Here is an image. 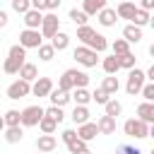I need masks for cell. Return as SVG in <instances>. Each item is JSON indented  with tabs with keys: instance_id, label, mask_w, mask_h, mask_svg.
<instances>
[{
	"instance_id": "23",
	"label": "cell",
	"mask_w": 154,
	"mask_h": 154,
	"mask_svg": "<svg viewBox=\"0 0 154 154\" xmlns=\"http://www.w3.org/2000/svg\"><path fill=\"white\" fill-rule=\"evenodd\" d=\"M19 79H26V82H36L38 79V70L34 63H26L22 70H19Z\"/></svg>"
},
{
	"instance_id": "55",
	"label": "cell",
	"mask_w": 154,
	"mask_h": 154,
	"mask_svg": "<svg viewBox=\"0 0 154 154\" xmlns=\"http://www.w3.org/2000/svg\"><path fill=\"white\" fill-rule=\"evenodd\" d=\"M149 154H154V149H152V152H149Z\"/></svg>"
},
{
	"instance_id": "38",
	"label": "cell",
	"mask_w": 154,
	"mask_h": 154,
	"mask_svg": "<svg viewBox=\"0 0 154 154\" xmlns=\"http://www.w3.org/2000/svg\"><path fill=\"white\" fill-rule=\"evenodd\" d=\"M91 96H94V101H96V103H101V106H106V103L111 101V94H108V91H106L103 87H99V89H96V91H94Z\"/></svg>"
},
{
	"instance_id": "54",
	"label": "cell",
	"mask_w": 154,
	"mask_h": 154,
	"mask_svg": "<svg viewBox=\"0 0 154 154\" xmlns=\"http://www.w3.org/2000/svg\"><path fill=\"white\" fill-rule=\"evenodd\" d=\"M79 154H91V152H89V149H84V152H79Z\"/></svg>"
},
{
	"instance_id": "20",
	"label": "cell",
	"mask_w": 154,
	"mask_h": 154,
	"mask_svg": "<svg viewBox=\"0 0 154 154\" xmlns=\"http://www.w3.org/2000/svg\"><path fill=\"white\" fill-rule=\"evenodd\" d=\"M96 123H99L101 135H113V132H116V118H113V116H106V113H103Z\"/></svg>"
},
{
	"instance_id": "42",
	"label": "cell",
	"mask_w": 154,
	"mask_h": 154,
	"mask_svg": "<svg viewBox=\"0 0 154 154\" xmlns=\"http://www.w3.org/2000/svg\"><path fill=\"white\" fill-rule=\"evenodd\" d=\"M79 140V135H77V130H63V142L70 147L72 142H77Z\"/></svg>"
},
{
	"instance_id": "5",
	"label": "cell",
	"mask_w": 154,
	"mask_h": 154,
	"mask_svg": "<svg viewBox=\"0 0 154 154\" xmlns=\"http://www.w3.org/2000/svg\"><path fill=\"white\" fill-rule=\"evenodd\" d=\"M31 91H34V84H31V82H26V79H14V82L7 87V99L17 101V99L29 96Z\"/></svg>"
},
{
	"instance_id": "14",
	"label": "cell",
	"mask_w": 154,
	"mask_h": 154,
	"mask_svg": "<svg viewBox=\"0 0 154 154\" xmlns=\"http://www.w3.org/2000/svg\"><path fill=\"white\" fill-rule=\"evenodd\" d=\"M137 118L144 120V123H149V125H154V103L152 101H142L137 106Z\"/></svg>"
},
{
	"instance_id": "8",
	"label": "cell",
	"mask_w": 154,
	"mask_h": 154,
	"mask_svg": "<svg viewBox=\"0 0 154 154\" xmlns=\"http://www.w3.org/2000/svg\"><path fill=\"white\" fill-rule=\"evenodd\" d=\"M58 26H60V19H58L53 12H48V14L43 17V24H41V34H43V38H51V41H53V36L60 31Z\"/></svg>"
},
{
	"instance_id": "37",
	"label": "cell",
	"mask_w": 154,
	"mask_h": 154,
	"mask_svg": "<svg viewBox=\"0 0 154 154\" xmlns=\"http://www.w3.org/2000/svg\"><path fill=\"white\" fill-rule=\"evenodd\" d=\"M12 10L19 12V14H26V12L34 10V7H31V0H12Z\"/></svg>"
},
{
	"instance_id": "36",
	"label": "cell",
	"mask_w": 154,
	"mask_h": 154,
	"mask_svg": "<svg viewBox=\"0 0 154 154\" xmlns=\"http://www.w3.org/2000/svg\"><path fill=\"white\" fill-rule=\"evenodd\" d=\"M149 19H152V14L147 12V10H137L135 12V19H132V24H137V26H144V24H149Z\"/></svg>"
},
{
	"instance_id": "13",
	"label": "cell",
	"mask_w": 154,
	"mask_h": 154,
	"mask_svg": "<svg viewBox=\"0 0 154 154\" xmlns=\"http://www.w3.org/2000/svg\"><path fill=\"white\" fill-rule=\"evenodd\" d=\"M96 19H99L101 26H116V22H118V10L106 7V10H101V12L96 14Z\"/></svg>"
},
{
	"instance_id": "7",
	"label": "cell",
	"mask_w": 154,
	"mask_h": 154,
	"mask_svg": "<svg viewBox=\"0 0 154 154\" xmlns=\"http://www.w3.org/2000/svg\"><path fill=\"white\" fill-rule=\"evenodd\" d=\"M43 116H46V111H43L41 106H26V108L22 111V125H24V128H34V125H41Z\"/></svg>"
},
{
	"instance_id": "15",
	"label": "cell",
	"mask_w": 154,
	"mask_h": 154,
	"mask_svg": "<svg viewBox=\"0 0 154 154\" xmlns=\"http://www.w3.org/2000/svg\"><path fill=\"white\" fill-rule=\"evenodd\" d=\"M123 38H125L128 43H140V41H142V26L128 24V26L123 29Z\"/></svg>"
},
{
	"instance_id": "31",
	"label": "cell",
	"mask_w": 154,
	"mask_h": 154,
	"mask_svg": "<svg viewBox=\"0 0 154 154\" xmlns=\"http://www.w3.org/2000/svg\"><path fill=\"white\" fill-rule=\"evenodd\" d=\"M111 51H113V55H125V53H130V43L125 38H116L111 43Z\"/></svg>"
},
{
	"instance_id": "41",
	"label": "cell",
	"mask_w": 154,
	"mask_h": 154,
	"mask_svg": "<svg viewBox=\"0 0 154 154\" xmlns=\"http://www.w3.org/2000/svg\"><path fill=\"white\" fill-rule=\"evenodd\" d=\"M46 116H51V118L58 120V123H63V118H65V113H63L60 106H51V108H46Z\"/></svg>"
},
{
	"instance_id": "40",
	"label": "cell",
	"mask_w": 154,
	"mask_h": 154,
	"mask_svg": "<svg viewBox=\"0 0 154 154\" xmlns=\"http://www.w3.org/2000/svg\"><path fill=\"white\" fill-rule=\"evenodd\" d=\"M75 82H77V89H84L89 84V75L82 72V70H75Z\"/></svg>"
},
{
	"instance_id": "26",
	"label": "cell",
	"mask_w": 154,
	"mask_h": 154,
	"mask_svg": "<svg viewBox=\"0 0 154 154\" xmlns=\"http://www.w3.org/2000/svg\"><path fill=\"white\" fill-rule=\"evenodd\" d=\"M87 48H91V51H96V53H103V51L108 48V41H106V36H103V34H96V36L87 43Z\"/></svg>"
},
{
	"instance_id": "47",
	"label": "cell",
	"mask_w": 154,
	"mask_h": 154,
	"mask_svg": "<svg viewBox=\"0 0 154 154\" xmlns=\"http://www.w3.org/2000/svg\"><path fill=\"white\" fill-rule=\"evenodd\" d=\"M140 7L149 12V10H154V0H142V2H140Z\"/></svg>"
},
{
	"instance_id": "33",
	"label": "cell",
	"mask_w": 154,
	"mask_h": 154,
	"mask_svg": "<svg viewBox=\"0 0 154 154\" xmlns=\"http://www.w3.org/2000/svg\"><path fill=\"white\" fill-rule=\"evenodd\" d=\"M38 128H41V132H43V135H53V132H55V128H58V120H53L51 116H43V120H41V125H38Z\"/></svg>"
},
{
	"instance_id": "43",
	"label": "cell",
	"mask_w": 154,
	"mask_h": 154,
	"mask_svg": "<svg viewBox=\"0 0 154 154\" xmlns=\"http://www.w3.org/2000/svg\"><path fill=\"white\" fill-rule=\"evenodd\" d=\"M67 149H70V154H79V152H84V149H89V147H87L84 140H77V142H72Z\"/></svg>"
},
{
	"instance_id": "4",
	"label": "cell",
	"mask_w": 154,
	"mask_h": 154,
	"mask_svg": "<svg viewBox=\"0 0 154 154\" xmlns=\"http://www.w3.org/2000/svg\"><path fill=\"white\" fill-rule=\"evenodd\" d=\"M72 58L79 65H84V67H96V63H99V53L91 51V48H87V46H77L72 51Z\"/></svg>"
},
{
	"instance_id": "18",
	"label": "cell",
	"mask_w": 154,
	"mask_h": 154,
	"mask_svg": "<svg viewBox=\"0 0 154 154\" xmlns=\"http://www.w3.org/2000/svg\"><path fill=\"white\" fill-rule=\"evenodd\" d=\"M140 7H135V2H130V0H123L120 5H118V17L120 19H135V12H137Z\"/></svg>"
},
{
	"instance_id": "3",
	"label": "cell",
	"mask_w": 154,
	"mask_h": 154,
	"mask_svg": "<svg viewBox=\"0 0 154 154\" xmlns=\"http://www.w3.org/2000/svg\"><path fill=\"white\" fill-rule=\"evenodd\" d=\"M123 130H125L128 137H137V140L149 137V123H144V120H140V118L125 120V123H123Z\"/></svg>"
},
{
	"instance_id": "48",
	"label": "cell",
	"mask_w": 154,
	"mask_h": 154,
	"mask_svg": "<svg viewBox=\"0 0 154 154\" xmlns=\"http://www.w3.org/2000/svg\"><path fill=\"white\" fill-rule=\"evenodd\" d=\"M60 2H63V0H48V12L58 10V7H60Z\"/></svg>"
},
{
	"instance_id": "22",
	"label": "cell",
	"mask_w": 154,
	"mask_h": 154,
	"mask_svg": "<svg viewBox=\"0 0 154 154\" xmlns=\"http://www.w3.org/2000/svg\"><path fill=\"white\" fill-rule=\"evenodd\" d=\"M101 67H103L106 75H116V72L120 70V60H118V55H106L103 63H101Z\"/></svg>"
},
{
	"instance_id": "51",
	"label": "cell",
	"mask_w": 154,
	"mask_h": 154,
	"mask_svg": "<svg viewBox=\"0 0 154 154\" xmlns=\"http://www.w3.org/2000/svg\"><path fill=\"white\" fill-rule=\"evenodd\" d=\"M149 137H154V125H149Z\"/></svg>"
},
{
	"instance_id": "25",
	"label": "cell",
	"mask_w": 154,
	"mask_h": 154,
	"mask_svg": "<svg viewBox=\"0 0 154 154\" xmlns=\"http://www.w3.org/2000/svg\"><path fill=\"white\" fill-rule=\"evenodd\" d=\"M24 125H17V128H5V142H10V144H17L22 137H24V130H22Z\"/></svg>"
},
{
	"instance_id": "46",
	"label": "cell",
	"mask_w": 154,
	"mask_h": 154,
	"mask_svg": "<svg viewBox=\"0 0 154 154\" xmlns=\"http://www.w3.org/2000/svg\"><path fill=\"white\" fill-rule=\"evenodd\" d=\"M34 10H48V0H31Z\"/></svg>"
},
{
	"instance_id": "12",
	"label": "cell",
	"mask_w": 154,
	"mask_h": 154,
	"mask_svg": "<svg viewBox=\"0 0 154 154\" xmlns=\"http://www.w3.org/2000/svg\"><path fill=\"white\" fill-rule=\"evenodd\" d=\"M43 12L41 10H29L26 14H24V26L26 29H41V24H43Z\"/></svg>"
},
{
	"instance_id": "35",
	"label": "cell",
	"mask_w": 154,
	"mask_h": 154,
	"mask_svg": "<svg viewBox=\"0 0 154 154\" xmlns=\"http://www.w3.org/2000/svg\"><path fill=\"white\" fill-rule=\"evenodd\" d=\"M53 55H55V48H53V43H43V46L38 48V58H41L43 63L53 60Z\"/></svg>"
},
{
	"instance_id": "44",
	"label": "cell",
	"mask_w": 154,
	"mask_h": 154,
	"mask_svg": "<svg viewBox=\"0 0 154 154\" xmlns=\"http://www.w3.org/2000/svg\"><path fill=\"white\" fill-rule=\"evenodd\" d=\"M142 96H144V101H152V103H154V82H147V84H144Z\"/></svg>"
},
{
	"instance_id": "1",
	"label": "cell",
	"mask_w": 154,
	"mask_h": 154,
	"mask_svg": "<svg viewBox=\"0 0 154 154\" xmlns=\"http://www.w3.org/2000/svg\"><path fill=\"white\" fill-rule=\"evenodd\" d=\"M24 58H26V48H24L22 43L12 46L10 53H7V60H5V65H2V70H5L7 75H19V70L26 65Z\"/></svg>"
},
{
	"instance_id": "53",
	"label": "cell",
	"mask_w": 154,
	"mask_h": 154,
	"mask_svg": "<svg viewBox=\"0 0 154 154\" xmlns=\"http://www.w3.org/2000/svg\"><path fill=\"white\" fill-rule=\"evenodd\" d=\"M149 26H152V29H154V14H152V19H149Z\"/></svg>"
},
{
	"instance_id": "39",
	"label": "cell",
	"mask_w": 154,
	"mask_h": 154,
	"mask_svg": "<svg viewBox=\"0 0 154 154\" xmlns=\"http://www.w3.org/2000/svg\"><path fill=\"white\" fill-rule=\"evenodd\" d=\"M118 60H120V67H125V70H135V55H132V53L118 55Z\"/></svg>"
},
{
	"instance_id": "30",
	"label": "cell",
	"mask_w": 154,
	"mask_h": 154,
	"mask_svg": "<svg viewBox=\"0 0 154 154\" xmlns=\"http://www.w3.org/2000/svg\"><path fill=\"white\" fill-rule=\"evenodd\" d=\"M70 19H72L77 26H87V19H89V14H87L84 10H77V7H72V10H70Z\"/></svg>"
},
{
	"instance_id": "10",
	"label": "cell",
	"mask_w": 154,
	"mask_h": 154,
	"mask_svg": "<svg viewBox=\"0 0 154 154\" xmlns=\"http://www.w3.org/2000/svg\"><path fill=\"white\" fill-rule=\"evenodd\" d=\"M77 135H79V140H84V142H91L96 135H101V130H99V123H84V125H79L77 128Z\"/></svg>"
},
{
	"instance_id": "29",
	"label": "cell",
	"mask_w": 154,
	"mask_h": 154,
	"mask_svg": "<svg viewBox=\"0 0 154 154\" xmlns=\"http://www.w3.org/2000/svg\"><path fill=\"white\" fill-rule=\"evenodd\" d=\"M51 43H53V48H55V51H65V48L70 46V36H67L65 31H58V34L53 36V41H51Z\"/></svg>"
},
{
	"instance_id": "24",
	"label": "cell",
	"mask_w": 154,
	"mask_h": 154,
	"mask_svg": "<svg viewBox=\"0 0 154 154\" xmlns=\"http://www.w3.org/2000/svg\"><path fill=\"white\" fill-rule=\"evenodd\" d=\"M2 123H5V128H17V125H22V113L14 111V108H10V111H5Z\"/></svg>"
},
{
	"instance_id": "32",
	"label": "cell",
	"mask_w": 154,
	"mask_h": 154,
	"mask_svg": "<svg viewBox=\"0 0 154 154\" xmlns=\"http://www.w3.org/2000/svg\"><path fill=\"white\" fill-rule=\"evenodd\" d=\"M101 87H103V89H106V91H108V94L113 96V94H116V91L120 89V82H118V77L108 75V77H103V84H101Z\"/></svg>"
},
{
	"instance_id": "9",
	"label": "cell",
	"mask_w": 154,
	"mask_h": 154,
	"mask_svg": "<svg viewBox=\"0 0 154 154\" xmlns=\"http://www.w3.org/2000/svg\"><path fill=\"white\" fill-rule=\"evenodd\" d=\"M53 89H55V87H53V79H51V77H38V79L34 82V91H31V94L41 99V96H51Z\"/></svg>"
},
{
	"instance_id": "50",
	"label": "cell",
	"mask_w": 154,
	"mask_h": 154,
	"mask_svg": "<svg viewBox=\"0 0 154 154\" xmlns=\"http://www.w3.org/2000/svg\"><path fill=\"white\" fill-rule=\"evenodd\" d=\"M147 77H149V82H154V63L149 65V70H147Z\"/></svg>"
},
{
	"instance_id": "57",
	"label": "cell",
	"mask_w": 154,
	"mask_h": 154,
	"mask_svg": "<svg viewBox=\"0 0 154 154\" xmlns=\"http://www.w3.org/2000/svg\"><path fill=\"white\" fill-rule=\"evenodd\" d=\"M10 2H12V0H10Z\"/></svg>"
},
{
	"instance_id": "21",
	"label": "cell",
	"mask_w": 154,
	"mask_h": 154,
	"mask_svg": "<svg viewBox=\"0 0 154 154\" xmlns=\"http://www.w3.org/2000/svg\"><path fill=\"white\" fill-rule=\"evenodd\" d=\"M48 99H51V103H53V106H60V108H63L72 96H70V91H65V89H53Z\"/></svg>"
},
{
	"instance_id": "49",
	"label": "cell",
	"mask_w": 154,
	"mask_h": 154,
	"mask_svg": "<svg viewBox=\"0 0 154 154\" xmlns=\"http://www.w3.org/2000/svg\"><path fill=\"white\" fill-rule=\"evenodd\" d=\"M5 24H7V12L2 10V12H0V26H5Z\"/></svg>"
},
{
	"instance_id": "56",
	"label": "cell",
	"mask_w": 154,
	"mask_h": 154,
	"mask_svg": "<svg viewBox=\"0 0 154 154\" xmlns=\"http://www.w3.org/2000/svg\"><path fill=\"white\" fill-rule=\"evenodd\" d=\"M36 154H43V152H36Z\"/></svg>"
},
{
	"instance_id": "17",
	"label": "cell",
	"mask_w": 154,
	"mask_h": 154,
	"mask_svg": "<svg viewBox=\"0 0 154 154\" xmlns=\"http://www.w3.org/2000/svg\"><path fill=\"white\" fill-rule=\"evenodd\" d=\"M89 108L87 106H75L72 108V113H70V118H72V123L79 128V125H84V123H89Z\"/></svg>"
},
{
	"instance_id": "16",
	"label": "cell",
	"mask_w": 154,
	"mask_h": 154,
	"mask_svg": "<svg viewBox=\"0 0 154 154\" xmlns=\"http://www.w3.org/2000/svg\"><path fill=\"white\" fill-rule=\"evenodd\" d=\"M58 89H65V91H72V89H77V82H75V67L63 72V77L58 79Z\"/></svg>"
},
{
	"instance_id": "34",
	"label": "cell",
	"mask_w": 154,
	"mask_h": 154,
	"mask_svg": "<svg viewBox=\"0 0 154 154\" xmlns=\"http://www.w3.org/2000/svg\"><path fill=\"white\" fill-rule=\"evenodd\" d=\"M103 108H106V116H113V118H118V116L123 113V103H120V101H116V99H111Z\"/></svg>"
},
{
	"instance_id": "11",
	"label": "cell",
	"mask_w": 154,
	"mask_h": 154,
	"mask_svg": "<svg viewBox=\"0 0 154 154\" xmlns=\"http://www.w3.org/2000/svg\"><path fill=\"white\" fill-rule=\"evenodd\" d=\"M55 147H58V140H55L53 135H38V140H36V152L51 154V152H55Z\"/></svg>"
},
{
	"instance_id": "27",
	"label": "cell",
	"mask_w": 154,
	"mask_h": 154,
	"mask_svg": "<svg viewBox=\"0 0 154 154\" xmlns=\"http://www.w3.org/2000/svg\"><path fill=\"white\" fill-rule=\"evenodd\" d=\"M72 99H75V106H87L89 101H94V96L87 91V87H84V89H75Z\"/></svg>"
},
{
	"instance_id": "45",
	"label": "cell",
	"mask_w": 154,
	"mask_h": 154,
	"mask_svg": "<svg viewBox=\"0 0 154 154\" xmlns=\"http://www.w3.org/2000/svg\"><path fill=\"white\" fill-rule=\"evenodd\" d=\"M116 154H142V152H140L137 147H132V144H120Z\"/></svg>"
},
{
	"instance_id": "6",
	"label": "cell",
	"mask_w": 154,
	"mask_h": 154,
	"mask_svg": "<svg viewBox=\"0 0 154 154\" xmlns=\"http://www.w3.org/2000/svg\"><path fill=\"white\" fill-rule=\"evenodd\" d=\"M19 43L24 46V48H41L43 46V34H41V29H24L22 34H19Z\"/></svg>"
},
{
	"instance_id": "28",
	"label": "cell",
	"mask_w": 154,
	"mask_h": 154,
	"mask_svg": "<svg viewBox=\"0 0 154 154\" xmlns=\"http://www.w3.org/2000/svg\"><path fill=\"white\" fill-rule=\"evenodd\" d=\"M94 36H96V31H94L89 24H87V26H77V38L82 41V46H87V43H89Z\"/></svg>"
},
{
	"instance_id": "2",
	"label": "cell",
	"mask_w": 154,
	"mask_h": 154,
	"mask_svg": "<svg viewBox=\"0 0 154 154\" xmlns=\"http://www.w3.org/2000/svg\"><path fill=\"white\" fill-rule=\"evenodd\" d=\"M147 79V72H142V70H130V75H128V82H125V91L130 94V96H137V94H142V89H144V82Z\"/></svg>"
},
{
	"instance_id": "19",
	"label": "cell",
	"mask_w": 154,
	"mask_h": 154,
	"mask_svg": "<svg viewBox=\"0 0 154 154\" xmlns=\"http://www.w3.org/2000/svg\"><path fill=\"white\" fill-rule=\"evenodd\" d=\"M82 10H84L89 17H94V14H99L101 10H106V0H82Z\"/></svg>"
},
{
	"instance_id": "52",
	"label": "cell",
	"mask_w": 154,
	"mask_h": 154,
	"mask_svg": "<svg viewBox=\"0 0 154 154\" xmlns=\"http://www.w3.org/2000/svg\"><path fill=\"white\" fill-rule=\"evenodd\" d=\"M149 55H152V58H154V43H152V46H149Z\"/></svg>"
}]
</instances>
